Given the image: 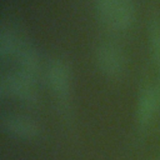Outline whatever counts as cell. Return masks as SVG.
Segmentation results:
<instances>
[{"label":"cell","instance_id":"obj_1","mask_svg":"<svg viewBox=\"0 0 160 160\" xmlns=\"http://www.w3.org/2000/svg\"><path fill=\"white\" fill-rule=\"evenodd\" d=\"M95 8L99 20L112 31H125L134 22V0H95Z\"/></svg>","mask_w":160,"mask_h":160},{"label":"cell","instance_id":"obj_2","mask_svg":"<svg viewBox=\"0 0 160 160\" xmlns=\"http://www.w3.org/2000/svg\"><path fill=\"white\" fill-rule=\"evenodd\" d=\"M0 92L2 96H8L28 104H34L38 100L36 81L18 70L14 72L4 74L1 76Z\"/></svg>","mask_w":160,"mask_h":160},{"label":"cell","instance_id":"obj_3","mask_svg":"<svg viewBox=\"0 0 160 160\" xmlns=\"http://www.w3.org/2000/svg\"><path fill=\"white\" fill-rule=\"evenodd\" d=\"M95 61L100 72L109 79H119L126 69L122 49L114 42H101L95 51Z\"/></svg>","mask_w":160,"mask_h":160},{"label":"cell","instance_id":"obj_4","mask_svg":"<svg viewBox=\"0 0 160 160\" xmlns=\"http://www.w3.org/2000/svg\"><path fill=\"white\" fill-rule=\"evenodd\" d=\"M0 125L5 134L22 141H32L41 134L39 122L34 118L24 114H2Z\"/></svg>","mask_w":160,"mask_h":160},{"label":"cell","instance_id":"obj_5","mask_svg":"<svg viewBox=\"0 0 160 160\" xmlns=\"http://www.w3.org/2000/svg\"><path fill=\"white\" fill-rule=\"evenodd\" d=\"M46 79L50 90L61 104L66 106L71 92V69L62 59L52 60L46 69Z\"/></svg>","mask_w":160,"mask_h":160},{"label":"cell","instance_id":"obj_6","mask_svg":"<svg viewBox=\"0 0 160 160\" xmlns=\"http://www.w3.org/2000/svg\"><path fill=\"white\" fill-rule=\"evenodd\" d=\"M14 59L18 64V71L38 81L41 74V56L34 45L22 41Z\"/></svg>","mask_w":160,"mask_h":160},{"label":"cell","instance_id":"obj_7","mask_svg":"<svg viewBox=\"0 0 160 160\" xmlns=\"http://www.w3.org/2000/svg\"><path fill=\"white\" fill-rule=\"evenodd\" d=\"M160 111L159 104L156 100L154 85L144 86L138 96L136 101V109H135V118L136 122L141 128H146L151 124L155 115Z\"/></svg>","mask_w":160,"mask_h":160},{"label":"cell","instance_id":"obj_8","mask_svg":"<svg viewBox=\"0 0 160 160\" xmlns=\"http://www.w3.org/2000/svg\"><path fill=\"white\" fill-rule=\"evenodd\" d=\"M149 48L155 66L160 70V16L154 14L148 24Z\"/></svg>","mask_w":160,"mask_h":160},{"label":"cell","instance_id":"obj_9","mask_svg":"<svg viewBox=\"0 0 160 160\" xmlns=\"http://www.w3.org/2000/svg\"><path fill=\"white\" fill-rule=\"evenodd\" d=\"M24 39L19 38V35L12 31L11 29H2L0 35V55L2 59L6 58H15L20 45L22 44Z\"/></svg>","mask_w":160,"mask_h":160},{"label":"cell","instance_id":"obj_10","mask_svg":"<svg viewBox=\"0 0 160 160\" xmlns=\"http://www.w3.org/2000/svg\"><path fill=\"white\" fill-rule=\"evenodd\" d=\"M154 90H155V95H156V100L159 104V109H160V70H159V76H158V81L154 85Z\"/></svg>","mask_w":160,"mask_h":160},{"label":"cell","instance_id":"obj_11","mask_svg":"<svg viewBox=\"0 0 160 160\" xmlns=\"http://www.w3.org/2000/svg\"><path fill=\"white\" fill-rule=\"evenodd\" d=\"M159 160H160V159H159Z\"/></svg>","mask_w":160,"mask_h":160}]
</instances>
